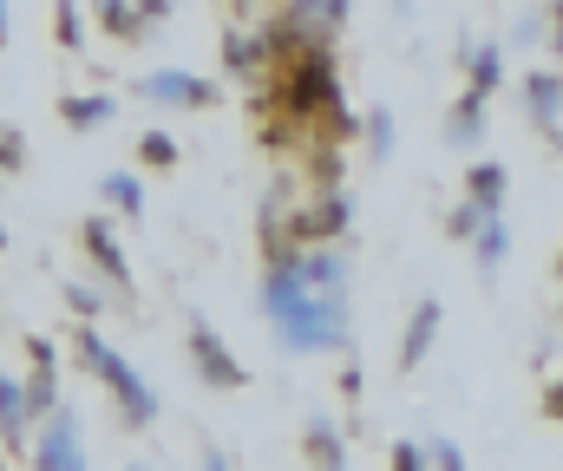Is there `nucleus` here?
<instances>
[{"mask_svg":"<svg viewBox=\"0 0 563 471\" xmlns=\"http://www.w3.org/2000/svg\"><path fill=\"white\" fill-rule=\"evenodd\" d=\"M544 406H551V413H558V419H563V386H558V393H551V400H544Z\"/></svg>","mask_w":563,"mask_h":471,"instance_id":"nucleus-28","label":"nucleus"},{"mask_svg":"<svg viewBox=\"0 0 563 471\" xmlns=\"http://www.w3.org/2000/svg\"><path fill=\"white\" fill-rule=\"evenodd\" d=\"M492 86H498V46L472 53V92H478V99H492Z\"/></svg>","mask_w":563,"mask_h":471,"instance_id":"nucleus-17","label":"nucleus"},{"mask_svg":"<svg viewBox=\"0 0 563 471\" xmlns=\"http://www.w3.org/2000/svg\"><path fill=\"white\" fill-rule=\"evenodd\" d=\"M558 33H563V0H558Z\"/></svg>","mask_w":563,"mask_h":471,"instance_id":"nucleus-30","label":"nucleus"},{"mask_svg":"<svg viewBox=\"0 0 563 471\" xmlns=\"http://www.w3.org/2000/svg\"><path fill=\"white\" fill-rule=\"evenodd\" d=\"M190 354H197V367H203V380H210V386H243V380H250V373H243V367L223 354V340H217L203 321L190 327Z\"/></svg>","mask_w":563,"mask_h":471,"instance_id":"nucleus-4","label":"nucleus"},{"mask_svg":"<svg viewBox=\"0 0 563 471\" xmlns=\"http://www.w3.org/2000/svg\"><path fill=\"white\" fill-rule=\"evenodd\" d=\"M86 249H92V262H99V269L119 282V289L132 282V269H125V249L112 243V223H86Z\"/></svg>","mask_w":563,"mask_h":471,"instance_id":"nucleus-7","label":"nucleus"},{"mask_svg":"<svg viewBox=\"0 0 563 471\" xmlns=\"http://www.w3.org/2000/svg\"><path fill=\"white\" fill-rule=\"evenodd\" d=\"M478 125H485V99H478V92H465V99L452 105V132H445V138H452V145H472V138H478Z\"/></svg>","mask_w":563,"mask_h":471,"instance_id":"nucleus-12","label":"nucleus"},{"mask_svg":"<svg viewBox=\"0 0 563 471\" xmlns=\"http://www.w3.org/2000/svg\"><path fill=\"white\" fill-rule=\"evenodd\" d=\"M20 413H26V400H20V386L0 373V433H20Z\"/></svg>","mask_w":563,"mask_h":471,"instance_id":"nucleus-18","label":"nucleus"},{"mask_svg":"<svg viewBox=\"0 0 563 471\" xmlns=\"http://www.w3.org/2000/svg\"><path fill=\"white\" fill-rule=\"evenodd\" d=\"M0 164H20V138H13V145L0 138Z\"/></svg>","mask_w":563,"mask_h":471,"instance_id":"nucleus-26","label":"nucleus"},{"mask_svg":"<svg viewBox=\"0 0 563 471\" xmlns=\"http://www.w3.org/2000/svg\"><path fill=\"white\" fill-rule=\"evenodd\" d=\"M367 138H374V157H394V112H374Z\"/></svg>","mask_w":563,"mask_h":471,"instance_id":"nucleus-20","label":"nucleus"},{"mask_svg":"<svg viewBox=\"0 0 563 471\" xmlns=\"http://www.w3.org/2000/svg\"><path fill=\"white\" fill-rule=\"evenodd\" d=\"M40 471H79V426H73V413H53V426L40 439Z\"/></svg>","mask_w":563,"mask_h":471,"instance_id":"nucleus-6","label":"nucleus"},{"mask_svg":"<svg viewBox=\"0 0 563 471\" xmlns=\"http://www.w3.org/2000/svg\"><path fill=\"white\" fill-rule=\"evenodd\" d=\"M99 190H106V203H119L125 216H139V210H144V190H139V177H119V170H112V177H106Z\"/></svg>","mask_w":563,"mask_h":471,"instance_id":"nucleus-14","label":"nucleus"},{"mask_svg":"<svg viewBox=\"0 0 563 471\" xmlns=\"http://www.w3.org/2000/svg\"><path fill=\"white\" fill-rule=\"evenodd\" d=\"M203 471H230V466H223V459H217V452H203Z\"/></svg>","mask_w":563,"mask_h":471,"instance_id":"nucleus-27","label":"nucleus"},{"mask_svg":"<svg viewBox=\"0 0 563 471\" xmlns=\"http://www.w3.org/2000/svg\"><path fill=\"white\" fill-rule=\"evenodd\" d=\"M432 466H439V471H465V459H459V446H452V439H432Z\"/></svg>","mask_w":563,"mask_h":471,"instance_id":"nucleus-22","label":"nucleus"},{"mask_svg":"<svg viewBox=\"0 0 563 471\" xmlns=\"http://www.w3.org/2000/svg\"><path fill=\"white\" fill-rule=\"evenodd\" d=\"M0 40H7V0H0Z\"/></svg>","mask_w":563,"mask_h":471,"instance_id":"nucleus-29","label":"nucleus"},{"mask_svg":"<svg viewBox=\"0 0 563 471\" xmlns=\"http://www.w3.org/2000/svg\"><path fill=\"white\" fill-rule=\"evenodd\" d=\"M308 13H328V26H341L347 20V0H301Z\"/></svg>","mask_w":563,"mask_h":471,"instance_id":"nucleus-23","label":"nucleus"},{"mask_svg":"<svg viewBox=\"0 0 563 471\" xmlns=\"http://www.w3.org/2000/svg\"><path fill=\"white\" fill-rule=\"evenodd\" d=\"M144 99H157V105H210L217 86H203V79H190V72H151V79H144Z\"/></svg>","mask_w":563,"mask_h":471,"instance_id":"nucleus-5","label":"nucleus"},{"mask_svg":"<svg viewBox=\"0 0 563 471\" xmlns=\"http://www.w3.org/2000/svg\"><path fill=\"white\" fill-rule=\"evenodd\" d=\"M478 223H485V210H478V203H465V210H459V216H452V229H459V236H472V229H478Z\"/></svg>","mask_w":563,"mask_h":471,"instance_id":"nucleus-25","label":"nucleus"},{"mask_svg":"<svg viewBox=\"0 0 563 471\" xmlns=\"http://www.w3.org/2000/svg\"><path fill=\"white\" fill-rule=\"evenodd\" d=\"M0 243H7V236H0Z\"/></svg>","mask_w":563,"mask_h":471,"instance_id":"nucleus-31","label":"nucleus"},{"mask_svg":"<svg viewBox=\"0 0 563 471\" xmlns=\"http://www.w3.org/2000/svg\"><path fill=\"white\" fill-rule=\"evenodd\" d=\"M99 20H106V26H112L119 40H139V33H144L139 7H125V0H106V7H99Z\"/></svg>","mask_w":563,"mask_h":471,"instance_id":"nucleus-15","label":"nucleus"},{"mask_svg":"<svg viewBox=\"0 0 563 471\" xmlns=\"http://www.w3.org/2000/svg\"><path fill=\"white\" fill-rule=\"evenodd\" d=\"M432 334H439V302H420V309H413V327H407V347H400V367H420L426 347H432Z\"/></svg>","mask_w":563,"mask_h":471,"instance_id":"nucleus-10","label":"nucleus"},{"mask_svg":"<svg viewBox=\"0 0 563 471\" xmlns=\"http://www.w3.org/2000/svg\"><path fill=\"white\" fill-rule=\"evenodd\" d=\"M478 229H485V236H478V269H485V276H498V262H505V223H498V216H485Z\"/></svg>","mask_w":563,"mask_h":471,"instance_id":"nucleus-13","label":"nucleus"},{"mask_svg":"<svg viewBox=\"0 0 563 471\" xmlns=\"http://www.w3.org/2000/svg\"><path fill=\"white\" fill-rule=\"evenodd\" d=\"M139 152H144V164H157V170H164V164H177V145H170L164 132H151V138H144Z\"/></svg>","mask_w":563,"mask_h":471,"instance_id":"nucleus-21","label":"nucleus"},{"mask_svg":"<svg viewBox=\"0 0 563 471\" xmlns=\"http://www.w3.org/2000/svg\"><path fill=\"white\" fill-rule=\"evenodd\" d=\"M139 471H144V466H139Z\"/></svg>","mask_w":563,"mask_h":471,"instance_id":"nucleus-32","label":"nucleus"},{"mask_svg":"<svg viewBox=\"0 0 563 471\" xmlns=\"http://www.w3.org/2000/svg\"><path fill=\"white\" fill-rule=\"evenodd\" d=\"M308 459L314 471H347V452H341V433L328 419H308Z\"/></svg>","mask_w":563,"mask_h":471,"instance_id":"nucleus-8","label":"nucleus"},{"mask_svg":"<svg viewBox=\"0 0 563 471\" xmlns=\"http://www.w3.org/2000/svg\"><path fill=\"white\" fill-rule=\"evenodd\" d=\"M79 354H86V367H92V373H99V380L119 393V406H125V419H132V426H151V419H157V400H151V386H144L139 373H132V367H125V360H119V354H112V347L92 334V327L79 334Z\"/></svg>","mask_w":563,"mask_h":471,"instance_id":"nucleus-2","label":"nucleus"},{"mask_svg":"<svg viewBox=\"0 0 563 471\" xmlns=\"http://www.w3.org/2000/svg\"><path fill=\"white\" fill-rule=\"evenodd\" d=\"M112 119V99H66V125H106Z\"/></svg>","mask_w":563,"mask_h":471,"instance_id":"nucleus-16","label":"nucleus"},{"mask_svg":"<svg viewBox=\"0 0 563 471\" xmlns=\"http://www.w3.org/2000/svg\"><path fill=\"white\" fill-rule=\"evenodd\" d=\"M525 99H531V112H538V125H558V119H563V79H558V72H531V86H525Z\"/></svg>","mask_w":563,"mask_h":471,"instance_id":"nucleus-9","label":"nucleus"},{"mask_svg":"<svg viewBox=\"0 0 563 471\" xmlns=\"http://www.w3.org/2000/svg\"><path fill=\"white\" fill-rule=\"evenodd\" d=\"M263 309L276 314V327L288 334V347H295V354H314V347H341V340H347L341 295H314V289L301 282V269H295V262L269 269V282H263Z\"/></svg>","mask_w":563,"mask_h":471,"instance_id":"nucleus-1","label":"nucleus"},{"mask_svg":"<svg viewBox=\"0 0 563 471\" xmlns=\"http://www.w3.org/2000/svg\"><path fill=\"white\" fill-rule=\"evenodd\" d=\"M394 471H426V452L420 446H394Z\"/></svg>","mask_w":563,"mask_h":471,"instance_id":"nucleus-24","label":"nucleus"},{"mask_svg":"<svg viewBox=\"0 0 563 471\" xmlns=\"http://www.w3.org/2000/svg\"><path fill=\"white\" fill-rule=\"evenodd\" d=\"M53 33H59V46H79V40H86V26H79V7H73V0H59Z\"/></svg>","mask_w":563,"mask_h":471,"instance_id":"nucleus-19","label":"nucleus"},{"mask_svg":"<svg viewBox=\"0 0 563 471\" xmlns=\"http://www.w3.org/2000/svg\"><path fill=\"white\" fill-rule=\"evenodd\" d=\"M288 105H295V112L334 105V59H328V53H308V59L288 72Z\"/></svg>","mask_w":563,"mask_h":471,"instance_id":"nucleus-3","label":"nucleus"},{"mask_svg":"<svg viewBox=\"0 0 563 471\" xmlns=\"http://www.w3.org/2000/svg\"><path fill=\"white\" fill-rule=\"evenodd\" d=\"M465 183H472V203H478L485 216H498V203H505V164H478Z\"/></svg>","mask_w":563,"mask_h":471,"instance_id":"nucleus-11","label":"nucleus"}]
</instances>
